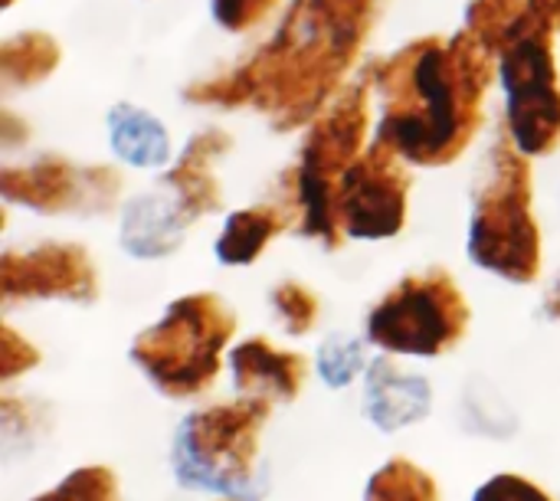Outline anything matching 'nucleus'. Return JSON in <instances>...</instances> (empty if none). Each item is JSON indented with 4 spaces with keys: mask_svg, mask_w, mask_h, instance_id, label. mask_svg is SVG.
<instances>
[{
    "mask_svg": "<svg viewBox=\"0 0 560 501\" xmlns=\"http://www.w3.org/2000/svg\"><path fill=\"white\" fill-rule=\"evenodd\" d=\"M115 151L138 167L164 164L167 161V135L164 128L141 108H115L108 118Z\"/></svg>",
    "mask_w": 560,
    "mask_h": 501,
    "instance_id": "7",
    "label": "nucleus"
},
{
    "mask_svg": "<svg viewBox=\"0 0 560 501\" xmlns=\"http://www.w3.org/2000/svg\"><path fill=\"white\" fill-rule=\"evenodd\" d=\"M276 305H279L282 318L289 322L285 328H292V331H305L315 322V315H318L315 299L302 286H282L276 292Z\"/></svg>",
    "mask_w": 560,
    "mask_h": 501,
    "instance_id": "14",
    "label": "nucleus"
},
{
    "mask_svg": "<svg viewBox=\"0 0 560 501\" xmlns=\"http://www.w3.org/2000/svg\"><path fill=\"white\" fill-rule=\"evenodd\" d=\"M233 325L213 295H190L135 341L131 358L167 397H197L213 384Z\"/></svg>",
    "mask_w": 560,
    "mask_h": 501,
    "instance_id": "2",
    "label": "nucleus"
},
{
    "mask_svg": "<svg viewBox=\"0 0 560 501\" xmlns=\"http://www.w3.org/2000/svg\"><path fill=\"white\" fill-rule=\"evenodd\" d=\"M269 420L262 397L194 410L174 436V476L187 489L217 492L233 501H259V436Z\"/></svg>",
    "mask_w": 560,
    "mask_h": 501,
    "instance_id": "1",
    "label": "nucleus"
},
{
    "mask_svg": "<svg viewBox=\"0 0 560 501\" xmlns=\"http://www.w3.org/2000/svg\"><path fill=\"white\" fill-rule=\"evenodd\" d=\"M364 368V354H361V345L354 338H331L322 345L318 351V374L328 387H345L351 384Z\"/></svg>",
    "mask_w": 560,
    "mask_h": 501,
    "instance_id": "11",
    "label": "nucleus"
},
{
    "mask_svg": "<svg viewBox=\"0 0 560 501\" xmlns=\"http://www.w3.org/2000/svg\"><path fill=\"white\" fill-rule=\"evenodd\" d=\"M472 501H555L538 482L525 479V476H515V473H502V476H492Z\"/></svg>",
    "mask_w": 560,
    "mask_h": 501,
    "instance_id": "13",
    "label": "nucleus"
},
{
    "mask_svg": "<svg viewBox=\"0 0 560 501\" xmlns=\"http://www.w3.org/2000/svg\"><path fill=\"white\" fill-rule=\"evenodd\" d=\"M555 315H560V286H558V292H555V299H551V305H548Z\"/></svg>",
    "mask_w": 560,
    "mask_h": 501,
    "instance_id": "16",
    "label": "nucleus"
},
{
    "mask_svg": "<svg viewBox=\"0 0 560 501\" xmlns=\"http://www.w3.org/2000/svg\"><path fill=\"white\" fill-rule=\"evenodd\" d=\"M364 501H443L440 499V486L436 479L420 469L417 463L397 456L390 463H384L368 489H364Z\"/></svg>",
    "mask_w": 560,
    "mask_h": 501,
    "instance_id": "9",
    "label": "nucleus"
},
{
    "mask_svg": "<svg viewBox=\"0 0 560 501\" xmlns=\"http://www.w3.org/2000/svg\"><path fill=\"white\" fill-rule=\"evenodd\" d=\"M266 236H269V223H262L256 217H233V223L223 233L217 253H220L223 263H233V266L236 263H249L262 249Z\"/></svg>",
    "mask_w": 560,
    "mask_h": 501,
    "instance_id": "12",
    "label": "nucleus"
},
{
    "mask_svg": "<svg viewBox=\"0 0 560 501\" xmlns=\"http://www.w3.org/2000/svg\"><path fill=\"white\" fill-rule=\"evenodd\" d=\"M368 417L374 427H381L384 433H397L407 430L413 423H420L430 413L433 404V391L423 377L400 371L397 364H390L387 358L374 361L368 371Z\"/></svg>",
    "mask_w": 560,
    "mask_h": 501,
    "instance_id": "4",
    "label": "nucleus"
},
{
    "mask_svg": "<svg viewBox=\"0 0 560 501\" xmlns=\"http://www.w3.org/2000/svg\"><path fill=\"white\" fill-rule=\"evenodd\" d=\"M180 236V223L174 220V213L158 203V200H141L135 207H128V220H125V246L135 256H161L171 253L174 243Z\"/></svg>",
    "mask_w": 560,
    "mask_h": 501,
    "instance_id": "8",
    "label": "nucleus"
},
{
    "mask_svg": "<svg viewBox=\"0 0 560 501\" xmlns=\"http://www.w3.org/2000/svg\"><path fill=\"white\" fill-rule=\"evenodd\" d=\"M305 361L299 354L279 351L262 338H253L233 351V381L240 391L256 397L295 400L305 384Z\"/></svg>",
    "mask_w": 560,
    "mask_h": 501,
    "instance_id": "5",
    "label": "nucleus"
},
{
    "mask_svg": "<svg viewBox=\"0 0 560 501\" xmlns=\"http://www.w3.org/2000/svg\"><path fill=\"white\" fill-rule=\"evenodd\" d=\"M469 322L459 289L446 276L407 279L368 318V335L377 348L394 354H443Z\"/></svg>",
    "mask_w": 560,
    "mask_h": 501,
    "instance_id": "3",
    "label": "nucleus"
},
{
    "mask_svg": "<svg viewBox=\"0 0 560 501\" xmlns=\"http://www.w3.org/2000/svg\"><path fill=\"white\" fill-rule=\"evenodd\" d=\"M7 295H92V272L75 256H36L7 263Z\"/></svg>",
    "mask_w": 560,
    "mask_h": 501,
    "instance_id": "6",
    "label": "nucleus"
},
{
    "mask_svg": "<svg viewBox=\"0 0 560 501\" xmlns=\"http://www.w3.org/2000/svg\"><path fill=\"white\" fill-rule=\"evenodd\" d=\"M36 364V351L30 345H20V338L13 331H7V351H3V377L13 381L20 371Z\"/></svg>",
    "mask_w": 560,
    "mask_h": 501,
    "instance_id": "15",
    "label": "nucleus"
},
{
    "mask_svg": "<svg viewBox=\"0 0 560 501\" xmlns=\"http://www.w3.org/2000/svg\"><path fill=\"white\" fill-rule=\"evenodd\" d=\"M30 501H125L121 482L108 466H82L72 469L56 489Z\"/></svg>",
    "mask_w": 560,
    "mask_h": 501,
    "instance_id": "10",
    "label": "nucleus"
}]
</instances>
